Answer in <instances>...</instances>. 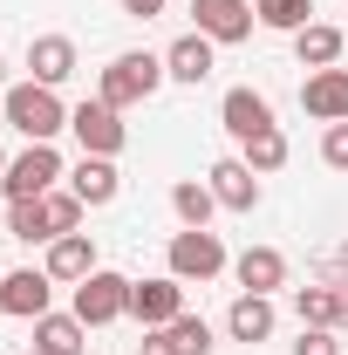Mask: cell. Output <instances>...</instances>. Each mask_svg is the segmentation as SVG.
I'll return each mask as SVG.
<instances>
[{
  "mask_svg": "<svg viewBox=\"0 0 348 355\" xmlns=\"http://www.w3.org/2000/svg\"><path fill=\"white\" fill-rule=\"evenodd\" d=\"M294 314H301V328H342L348 321L342 280H335V287H294Z\"/></svg>",
  "mask_w": 348,
  "mask_h": 355,
  "instance_id": "obj_16",
  "label": "cell"
},
{
  "mask_svg": "<svg viewBox=\"0 0 348 355\" xmlns=\"http://www.w3.org/2000/svg\"><path fill=\"white\" fill-rule=\"evenodd\" d=\"M321 164H328V171H348V123H328V137H321Z\"/></svg>",
  "mask_w": 348,
  "mask_h": 355,
  "instance_id": "obj_28",
  "label": "cell"
},
{
  "mask_svg": "<svg viewBox=\"0 0 348 355\" xmlns=\"http://www.w3.org/2000/svg\"><path fill=\"white\" fill-rule=\"evenodd\" d=\"M294 355H342V335H335V328H301Z\"/></svg>",
  "mask_w": 348,
  "mask_h": 355,
  "instance_id": "obj_29",
  "label": "cell"
},
{
  "mask_svg": "<svg viewBox=\"0 0 348 355\" xmlns=\"http://www.w3.org/2000/svg\"><path fill=\"white\" fill-rule=\"evenodd\" d=\"M130 287H137V280L110 273V266H96L89 280H76V308H69V314H82L89 328H110V321L130 314Z\"/></svg>",
  "mask_w": 348,
  "mask_h": 355,
  "instance_id": "obj_4",
  "label": "cell"
},
{
  "mask_svg": "<svg viewBox=\"0 0 348 355\" xmlns=\"http://www.w3.org/2000/svg\"><path fill=\"white\" fill-rule=\"evenodd\" d=\"M48 301H55V273H48V266L0 273V314H14V321H42Z\"/></svg>",
  "mask_w": 348,
  "mask_h": 355,
  "instance_id": "obj_7",
  "label": "cell"
},
{
  "mask_svg": "<svg viewBox=\"0 0 348 355\" xmlns=\"http://www.w3.org/2000/svg\"><path fill=\"white\" fill-rule=\"evenodd\" d=\"M342 294H348V280H342Z\"/></svg>",
  "mask_w": 348,
  "mask_h": 355,
  "instance_id": "obj_36",
  "label": "cell"
},
{
  "mask_svg": "<svg viewBox=\"0 0 348 355\" xmlns=\"http://www.w3.org/2000/svg\"><path fill=\"white\" fill-rule=\"evenodd\" d=\"M69 130H76V144H82V157H116V150L130 144V130H123V110H110L103 96L69 110Z\"/></svg>",
  "mask_w": 348,
  "mask_h": 355,
  "instance_id": "obj_5",
  "label": "cell"
},
{
  "mask_svg": "<svg viewBox=\"0 0 348 355\" xmlns=\"http://www.w3.org/2000/svg\"><path fill=\"white\" fill-rule=\"evenodd\" d=\"M42 205H48V225H55V239H62V232H76V225H82V212H89L76 191H48Z\"/></svg>",
  "mask_w": 348,
  "mask_h": 355,
  "instance_id": "obj_27",
  "label": "cell"
},
{
  "mask_svg": "<svg viewBox=\"0 0 348 355\" xmlns=\"http://www.w3.org/2000/svg\"><path fill=\"white\" fill-rule=\"evenodd\" d=\"M123 14H137V21H150V14H164V0H123Z\"/></svg>",
  "mask_w": 348,
  "mask_h": 355,
  "instance_id": "obj_30",
  "label": "cell"
},
{
  "mask_svg": "<svg viewBox=\"0 0 348 355\" xmlns=\"http://www.w3.org/2000/svg\"><path fill=\"white\" fill-rule=\"evenodd\" d=\"M48 273H55V280H89V273H96V246H89V232H62V239H48Z\"/></svg>",
  "mask_w": 348,
  "mask_h": 355,
  "instance_id": "obj_20",
  "label": "cell"
},
{
  "mask_svg": "<svg viewBox=\"0 0 348 355\" xmlns=\"http://www.w3.org/2000/svg\"><path fill=\"white\" fill-rule=\"evenodd\" d=\"M55 178H69V171H62V157H55V144H28V150L7 164L0 191H7V205H21V198H48Z\"/></svg>",
  "mask_w": 348,
  "mask_h": 355,
  "instance_id": "obj_6",
  "label": "cell"
},
{
  "mask_svg": "<svg viewBox=\"0 0 348 355\" xmlns=\"http://www.w3.org/2000/svg\"><path fill=\"white\" fill-rule=\"evenodd\" d=\"M143 355H177V349L164 342V328H150V335H143Z\"/></svg>",
  "mask_w": 348,
  "mask_h": 355,
  "instance_id": "obj_31",
  "label": "cell"
},
{
  "mask_svg": "<svg viewBox=\"0 0 348 355\" xmlns=\"http://www.w3.org/2000/svg\"><path fill=\"white\" fill-rule=\"evenodd\" d=\"M35 349L42 355H82L89 349V321L82 314H42L35 321Z\"/></svg>",
  "mask_w": 348,
  "mask_h": 355,
  "instance_id": "obj_17",
  "label": "cell"
},
{
  "mask_svg": "<svg viewBox=\"0 0 348 355\" xmlns=\"http://www.w3.org/2000/svg\"><path fill=\"white\" fill-rule=\"evenodd\" d=\"M301 110L321 116V123H348V69H307Z\"/></svg>",
  "mask_w": 348,
  "mask_h": 355,
  "instance_id": "obj_11",
  "label": "cell"
},
{
  "mask_svg": "<svg viewBox=\"0 0 348 355\" xmlns=\"http://www.w3.org/2000/svg\"><path fill=\"white\" fill-rule=\"evenodd\" d=\"M7 232H14L21 246H42V239H55L48 205H42V198H21V205H7Z\"/></svg>",
  "mask_w": 348,
  "mask_h": 355,
  "instance_id": "obj_23",
  "label": "cell"
},
{
  "mask_svg": "<svg viewBox=\"0 0 348 355\" xmlns=\"http://www.w3.org/2000/svg\"><path fill=\"white\" fill-rule=\"evenodd\" d=\"M246 164H253V171H280V164H287V130H280V123H273V130H260V137H246Z\"/></svg>",
  "mask_w": 348,
  "mask_h": 355,
  "instance_id": "obj_25",
  "label": "cell"
},
{
  "mask_svg": "<svg viewBox=\"0 0 348 355\" xmlns=\"http://www.w3.org/2000/svg\"><path fill=\"white\" fill-rule=\"evenodd\" d=\"M21 355H42V349H21Z\"/></svg>",
  "mask_w": 348,
  "mask_h": 355,
  "instance_id": "obj_34",
  "label": "cell"
},
{
  "mask_svg": "<svg viewBox=\"0 0 348 355\" xmlns=\"http://www.w3.org/2000/svg\"><path fill=\"white\" fill-rule=\"evenodd\" d=\"M232 273H239L246 294H273V287H287V253H280V246H246V253L232 260Z\"/></svg>",
  "mask_w": 348,
  "mask_h": 355,
  "instance_id": "obj_14",
  "label": "cell"
},
{
  "mask_svg": "<svg viewBox=\"0 0 348 355\" xmlns=\"http://www.w3.org/2000/svg\"><path fill=\"white\" fill-rule=\"evenodd\" d=\"M253 14H260V28H273V35H301L314 0H253Z\"/></svg>",
  "mask_w": 348,
  "mask_h": 355,
  "instance_id": "obj_24",
  "label": "cell"
},
{
  "mask_svg": "<svg viewBox=\"0 0 348 355\" xmlns=\"http://www.w3.org/2000/svg\"><path fill=\"white\" fill-rule=\"evenodd\" d=\"M7 164H14V157H0V178H7Z\"/></svg>",
  "mask_w": 348,
  "mask_h": 355,
  "instance_id": "obj_32",
  "label": "cell"
},
{
  "mask_svg": "<svg viewBox=\"0 0 348 355\" xmlns=\"http://www.w3.org/2000/svg\"><path fill=\"white\" fill-rule=\"evenodd\" d=\"M218 123H225V137H260L273 130V103H266L260 89H225V103H218Z\"/></svg>",
  "mask_w": 348,
  "mask_h": 355,
  "instance_id": "obj_12",
  "label": "cell"
},
{
  "mask_svg": "<svg viewBox=\"0 0 348 355\" xmlns=\"http://www.w3.org/2000/svg\"><path fill=\"white\" fill-rule=\"evenodd\" d=\"M164 266H171V280H212V273H225V239L218 232H205V225H184V232H171V253H164Z\"/></svg>",
  "mask_w": 348,
  "mask_h": 355,
  "instance_id": "obj_3",
  "label": "cell"
},
{
  "mask_svg": "<svg viewBox=\"0 0 348 355\" xmlns=\"http://www.w3.org/2000/svg\"><path fill=\"white\" fill-rule=\"evenodd\" d=\"M212 48L218 42H205V35H198V28H191V35H177L171 48H164V76H171V83H212Z\"/></svg>",
  "mask_w": 348,
  "mask_h": 355,
  "instance_id": "obj_13",
  "label": "cell"
},
{
  "mask_svg": "<svg viewBox=\"0 0 348 355\" xmlns=\"http://www.w3.org/2000/svg\"><path fill=\"white\" fill-rule=\"evenodd\" d=\"M342 28H328V21H307L301 35H294V55H301V69H335L342 62Z\"/></svg>",
  "mask_w": 348,
  "mask_h": 355,
  "instance_id": "obj_21",
  "label": "cell"
},
{
  "mask_svg": "<svg viewBox=\"0 0 348 355\" xmlns=\"http://www.w3.org/2000/svg\"><path fill=\"white\" fill-rule=\"evenodd\" d=\"M157 83H164V55H116V62L103 69L96 96H103L110 110H130V103H150Z\"/></svg>",
  "mask_w": 348,
  "mask_h": 355,
  "instance_id": "obj_2",
  "label": "cell"
},
{
  "mask_svg": "<svg viewBox=\"0 0 348 355\" xmlns=\"http://www.w3.org/2000/svg\"><path fill=\"white\" fill-rule=\"evenodd\" d=\"M205 184H212V198L225 212H253V205H260V171H253L246 157H218L212 171H205Z\"/></svg>",
  "mask_w": 348,
  "mask_h": 355,
  "instance_id": "obj_10",
  "label": "cell"
},
{
  "mask_svg": "<svg viewBox=\"0 0 348 355\" xmlns=\"http://www.w3.org/2000/svg\"><path fill=\"white\" fill-rule=\"evenodd\" d=\"M0 123H7V110H0Z\"/></svg>",
  "mask_w": 348,
  "mask_h": 355,
  "instance_id": "obj_35",
  "label": "cell"
},
{
  "mask_svg": "<svg viewBox=\"0 0 348 355\" xmlns=\"http://www.w3.org/2000/svg\"><path fill=\"white\" fill-rule=\"evenodd\" d=\"M191 21H198V35L218 48H232V42H246L253 35V0H191Z\"/></svg>",
  "mask_w": 348,
  "mask_h": 355,
  "instance_id": "obj_8",
  "label": "cell"
},
{
  "mask_svg": "<svg viewBox=\"0 0 348 355\" xmlns=\"http://www.w3.org/2000/svg\"><path fill=\"white\" fill-rule=\"evenodd\" d=\"M69 191H76L82 205H110V198L123 191V178H116V164H110V157H82V164L69 171Z\"/></svg>",
  "mask_w": 348,
  "mask_h": 355,
  "instance_id": "obj_19",
  "label": "cell"
},
{
  "mask_svg": "<svg viewBox=\"0 0 348 355\" xmlns=\"http://www.w3.org/2000/svg\"><path fill=\"white\" fill-rule=\"evenodd\" d=\"M28 69H35V83L62 89L76 76V42H69V35H35V42H28Z\"/></svg>",
  "mask_w": 348,
  "mask_h": 355,
  "instance_id": "obj_15",
  "label": "cell"
},
{
  "mask_svg": "<svg viewBox=\"0 0 348 355\" xmlns=\"http://www.w3.org/2000/svg\"><path fill=\"white\" fill-rule=\"evenodd\" d=\"M225 335L232 342H266L273 335V294H239L225 314Z\"/></svg>",
  "mask_w": 348,
  "mask_h": 355,
  "instance_id": "obj_18",
  "label": "cell"
},
{
  "mask_svg": "<svg viewBox=\"0 0 348 355\" xmlns=\"http://www.w3.org/2000/svg\"><path fill=\"white\" fill-rule=\"evenodd\" d=\"M171 212H177V225H212V212H218L212 184H205V178H177L171 184Z\"/></svg>",
  "mask_w": 348,
  "mask_h": 355,
  "instance_id": "obj_22",
  "label": "cell"
},
{
  "mask_svg": "<svg viewBox=\"0 0 348 355\" xmlns=\"http://www.w3.org/2000/svg\"><path fill=\"white\" fill-rule=\"evenodd\" d=\"M0 110H7V123L28 137V144H55V137L69 130V110H62V96L48 83H21L0 96Z\"/></svg>",
  "mask_w": 348,
  "mask_h": 355,
  "instance_id": "obj_1",
  "label": "cell"
},
{
  "mask_svg": "<svg viewBox=\"0 0 348 355\" xmlns=\"http://www.w3.org/2000/svg\"><path fill=\"white\" fill-rule=\"evenodd\" d=\"M164 342H171L177 355H212V328H205L198 314H177L171 328H164Z\"/></svg>",
  "mask_w": 348,
  "mask_h": 355,
  "instance_id": "obj_26",
  "label": "cell"
},
{
  "mask_svg": "<svg viewBox=\"0 0 348 355\" xmlns=\"http://www.w3.org/2000/svg\"><path fill=\"white\" fill-rule=\"evenodd\" d=\"M130 314L143 321V328H171L177 314H184V280H171V273L137 280V287H130Z\"/></svg>",
  "mask_w": 348,
  "mask_h": 355,
  "instance_id": "obj_9",
  "label": "cell"
},
{
  "mask_svg": "<svg viewBox=\"0 0 348 355\" xmlns=\"http://www.w3.org/2000/svg\"><path fill=\"white\" fill-rule=\"evenodd\" d=\"M0 83H7V62H0Z\"/></svg>",
  "mask_w": 348,
  "mask_h": 355,
  "instance_id": "obj_33",
  "label": "cell"
}]
</instances>
